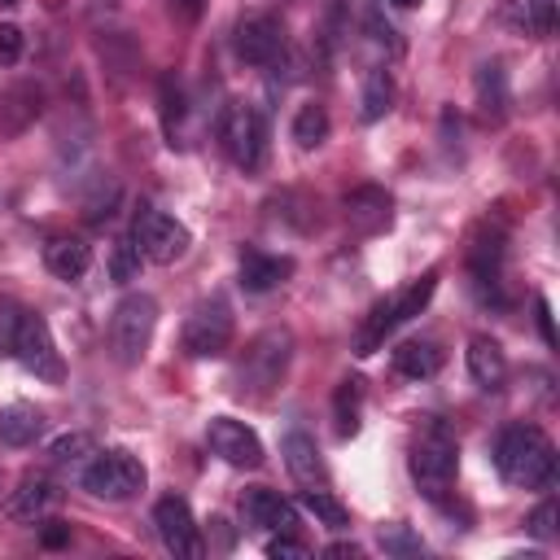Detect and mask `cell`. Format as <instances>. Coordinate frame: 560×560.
I'll return each mask as SVG.
<instances>
[{
    "mask_svg": "<svg viewBox=\"0 0 560 560\" xmlns=\"http://www.w3.org/2000/svg\"><path fill=\"white\" fill-rule=\"evenodd\" d=\"M105 267H109V280H118V284L136 280L140 276V249H136V241H114Z\"/></svg>",
    "mask_w": 560,
    "mask_h": 560,
    "instance_id": "obj_30",
    "label": "cell"
},
{
    "mask_svg": "<svg viewBox=\"0 0 560 560\" xmlns=\"http://www.w3.org/2000/svg\"><path fill=\"white\" fill-rule=\"evenodd\" d=\"M359 402H363V381L346 376V381L337 385V433H341V438H350V433L359 429Z\"/></svg>",
    "mask_w": 560,
    "mask_h": 560,
    "instance_id": "obj_29",
    "label": "cell"
},
{
    "mask_svg": "<svg viewBox=\"0 0 560 560\" xmlns=\"http://www.w3.org/2000/svg\"><path fill=\"white\" fill-rule=\"evenodd\" d=\"M389 4H398V9H416L420 0H389Z\"/></svg>",
    "mask_w": 560,
    "mask_h": 560,
    "instance_id": "obj_44",
    "label": "cell"
},
{
    "mask_svg": "<svg viewBox=\"0 0 560 560\" xmlns=\"http://www.w3.org/2000/svg\"><path fill=\"white\" fill-rule=\"evenodd\" d=\"M57 503V486L44 472H31L18 481V490L4 499V516L9 521H39L48 508Z\"/></svg>",
    "mask_w": 560,
    "mask_h": 560,
    "instance_id": "obj_16",
    "label": "cell"
},
{
    "mask_svg": "<svg viewBox=\"0 0 560 560\" xmlns=\"http://www.w3.org/2000/svg\"><path fill=\"white\" fill-rule=\"evenodd\" d=\"M206 446H210L223 464H232V468H258V464H262V442H258V433H254L249 424L232 420V416H214V420L206 424Z\"/></svg>",
    "mask_w": 560,
    "mask_h": 560,
    "instance_id": "obj_12",
    "label": "cell"
},
{
    "mask_svg": "<svg viewBox=\"0 0 560 560\" xmlns=\"http://www.w3.org/2000/svg\"><path fill=\"white\" fill-rule=\"evenodd\" d=\"M332 4H341V0H332Z\"/></svg>",
    "mask_w": 560,
    "mask_h": 560,
    "instance_id": "obj_46",
    "label": "cell"
},
{
    "mask_svg": "<svg viewBox=\"0 0 560 560\" xmlns=\"http://www.w3.org/2000/svg\"><path fill=\"white\" fill-rule=\"evenodd\" d=\"M171 4H175V13H179L184 22H197L201 9H206V0H171Z\"/></svg>",
    "mask_w": 560,
    "mask_h": 560,
    "instance_id": "obj_42",
    "label": "cell"
},
{
    "mask_svg": "<svg viewBox=\"0 0 560 560\" xmlns=\"http://www.w3.org/2000/svg\"><path fill=\"white\" fill-rule=\"evenodd\" d=\"M289 359H293V337H289V328H267V332H258V337L245 346L241 363H236V389L249 394V398H267V394L284 381Z\"/></svg>",
    "mask_w": 560,
    "mask_h": 560,
    "instance_id": "obj_2",
    "label": "cell"
},
{
    "mask_svg": "<svg viewBox=\"0 0 560 560\" xmlns=\"http://www.w3.org/2000/svg\"><path fill=\"white\" fill-rule=\"evenodd\" d=\"M13 359L26 372L44 376V381H61V354H57V341H52L44 315L22 311V324H18V337H13Z\"/></svg>",
    "mask_w": 560,
    "mask_h": 560,
    "instance_id": "obj_10",
    "label": "cell"
},
{
    "mask_svg": "<svg viewBox=\"0 0 560 560\" xmlns=\"http://www.w3.org/2000/svg\"><path fill=\"white\" fill-rule=\"evenodd\" d=\"M534 311H538V332H542V341H547V346H556V324H551V302H547V298H538V302H534Z\"/></svg>",
    "mask_w": 560,
    "mask_h": 560,
    "instance_id": "obj_40",
    "label": "cell"
},
{
    "mask_svg": "<svg viewBox=\"0 0 560 560\" xmlns=\"http://www.w3.org/2000/svg\"><path fill=\"white\" fill-rule=\"evenodd\" d=\"M179 118H184V92H179V83L166 74V79H162V122H166V136H175Z\"/></svg>",
    "mask_w": 560,
    "mask_h": 560,
    "instance_id": "obj_33",
    "label": "cell"
},
{
    "mask_svg": "<svg viewBox=\"0 0 560 560\" xmlns=\"http://www.w3.org/2000/svg\"><path fill=\"white\" fill-rule=\"evenodd\" d=\"M39 88L35 83H18L13 92H4V105H0V127L4 131H22L35 114H39Z\"/></svg>",
    "mask_w": 560,
    "mask_h": 560,
    "instance_id": "obj_24",
    "label": "cell"
},
{
    "mask_svg": "<svg viewBox=\"0 0 560 560\" xmlns=\"http://www.w3.org/2000/svg\"><path fill=\"white\" fill-rule=\"evenodd\" d=\"M284 464H289V472H293V481L298 486H324L328 481V468H324V455H319V446H315V438L311 433H302V429H293L289 438H284Z\"/></svg>",
    "mask_w": 560,
    "mask_h": 560,
    "instance_id": "obj_17",
    "label": "cell"
},
{
    "mask_svg": "<svg viewBox=\"0 0 560 560\" xmlns=\"http://www.w3.org/2000/svg\"><path fill=\"white\" fill-rule=\"evenodd\" d=\"M18 4H22V0H0V9H18Z\"/></svg>",
    "mask_w": 560,
    "mask_h": 560,
    "instance_id": "obj_45",
    "label": "cell"
},
{
    "mask_svg": "<svg viewBox=\"0 0 560 560\" xmlns=\"http://www.w3.org/2000/svg\"><path fill=\"white\" fill-rule=\"evenodd\" d=\"M293 140H298V149H319L328 140V109L319 101L298 105V114H293Z\"/></svg>",
    "mask_w": 560,
    "mask_h": 560,
    "instance_id": "obj_25",
    "label": "cell"
},
{
    "mask_svg": "<svg viewBox=\"0 0 560 560\" xmlns=\"http://www.w3.org/2000/svg\"><path fill=\"white\" fill-rule=\"evenodd\" d=\"M44 267L57 276V280H79L88 267H92V249L79 241V236H52L44 245Z\"/></svg>",
    "mask_w": 560,
    "mask_h": 560,
    "instance_id": "obj_18",
    "label": "cell"
},
{
    "mask_svg": "<svg viewBox=\"0 0 560 560\" xmlns=\"http://www.w3.org/2000/svg\"><path fill=\"white\" fill-rule=\"evenodd\" d=\"M468 372H472V381H477L481 389H503V381H508V359H503L499 341L472 337V341H468Z\"/></svg>",
    "mask_w": 560,
    "mask_h": 560,
    "instance_id": "obj_19",
    "label": "cell"
},
{
    "mask_svg": "<svg viewBox=\"0 0 560 560\" xmlns=\"http://www.w3.org/2000/svg\"><path fill=\"white\" fill-rule=\"evenodd\" d=\"M153 525H158V538L162 547L175 556V560H201L206 556V542H201V529L188 512V503L179 494H166L153 503Z\"/></svg>",
    "mask_w": 560,
    "mask_h": 560,
    "instance_id": "obj_9",
    "label": "cell"
},
{
    "mask_svg": "<svg viewBox=\"0 0 560 560\" xmlns=\"http://www.w3.org/2000/svg\"><path fill=\"white\" fill-rule=\"evenodd\" d=\"M381 551L385 556H420V538L411 525H381Z\"/></svg>",
    "mask_w": 560,
    "mask_h": 560,
    "instance_id": "obj_31",
    "label": "cell"
},
{
    "mask_svg": "<svg viewBox=\"0 0 560 560\" xmlns=\"http://www.w3.org/2000/svg\"><path fill=\"white\" fill-rule=\"evenodd\" d=\"M341 206H346V223H350L354 232H363V236L385 232V228H389V219H394V197H389L385 188H376V184L350 188Z\"/></svg>",
    "mask_w": 560,
    "mask_h": 560,
    "instance_id": "obj_14",
    "label": "cell"
},
{
    "mask_svg": "<svg viewBox=\"0 0 560 560\" xmlns=\"http://www.w3.org/2000/svg\"><path fill=\"white\" fill-rule=\"evenodd\" d=\"M363 22H368L372 44H385L389 52H398V48H402V44H398V35H394V26H389V22H381V9H368V18H363Z\"/></svg>",
    "mask_w": 560,
    "mask_h": 560,
    "instance_id": "obj_38",
    "label": "cell"
},
{
    "mask_svg": "<svg viewBox=\"0 0 560 560\" xmlns=\"http://www.w3.org/2000/svg\"><path fill=\"white\" fill-rule=\"evenodd\" d=\"M228 346H232V306L214 293L192 306V315L184 324V350L192 359H219Z\"/></svg>",
    "mask_w": 560,
    "mask_h": 560,
    "instance_id": "obj_8",
    "label": "cell"
},
{
    "mask_svg": "<svg viewBox=\"0 0 560 560\" xmlns=\"http://www.w3.org/2000/svg\"><path fill=\"white\" fill-rule=\"evenodd\" d=\"M114 206H118V184H114V179H109V184L101 179V184H96V192L88 197V219H92V223H101V219H109V214H114Z\"/></svg>",
    "mask_w": 560,
    "mask_h": 560,
    "instance_id": "obj_34",
    "label": "cell"
},
{
    "mask_svg": "<svg viewBox=\"0 0 560 560\" xmlns=\"http://www.w3.org/2000/svg\"><path fill=\"white\" fill-rule=\"evenodd\" d=\"M394 368H398L402 376H411V381H424V376H433V372L442 368V350H438V341H429V337H411V341H402V346L394 350Z\"/></svg>",
    "mask_w": 560,
    "mask_h": 560,
    "instance_id": "obj_21",
    "label": "cell"
},
{
    "mask_svg": "<svg viewBox=\"0 0 560 560\" xmlns=\"http://www.w3.org/2000/svg\"><path fill=\"white\" fill-rule=\"evenodd\" d=\"M18 324H22V306L13 298H0V354H13Z\"/></svg>",
    "mask_w": 560,
    "mask_h": 560,
    "instance_id": "obj_35",
    "label": "cell"
},
{
    "mask_svg": "<svg viewBox=\"0 0 560 560\" xmlns=\"http://www.w3.org/2000/svg\"><path fill=\"white\" fill-rule=\"evenodd\" d=\"M521 22L529 35H547L556 26V0H521Z\"/></svg>",
    "mask_w": 560,
    "mask_h": 560,
    "instance_id": "obj_32",
    "label": "cell"
},
{
    "mask_svg": "<svg viewBox=\"0 0 560 560\" xmlns=\"http://www.w3.org/2000/svg\"><path fill=\"white\" fill-rule=\"evenodd\" d=\"M219 144L232 158V166L258 171L262 158H267V122H262V114L254 105H245V101H232L219 114Z\"/></svg>",
    "mask_w": 560,
    "mask_h": 560,
    "instance_id": "obj_5",
    "label": "cell"
},
{
    "mask_svg": "<svg viewBox=\"0 0 560 560\" xmlns=\"http://www.w3.org/2000/svg\"><path fill=\"white\" fill-rule=\"evenodd\" d=\"M61 542H70V525H61V521H52V525L44 529V547H61Z\"/></svg>",
    "mask_w": 560,
    "mask_h": 560,
    "instance_id": "obj_41",
    "label": "cell"
},
{
    "mask_svg": "<svg viewBox=\"0 0 560 560\" xmlns=\"http://www.w3.org/2000/svg\"><path fill=\"white\" fill-rule=\"evenodd\" d=\"M324 556H337V560H359L363 556V547H354V542H332V547H324Z\"/></svg>",
    "mask_w": 560,
    "mask_h": 560,
    "instance_id": "obj_43",
    "label": "cell"
},
{
    "mask_svg": "<svg viewBox=\"0 0 560 560\" xmlns=\"http://www.w3.org/2000/svg\"><path fill=\"white\" fill-rule=\"evenodd\" d=\"M411 477H416L420 494L433 499V503H442L451 494V486H455V442L442 429H429L416 442V451H411Z\"/></svg>",
    "mask_w": 560,
    "mask_h": 560,
    "instance_id": "obj_7",
    "label": "cell"
},
{
    "mask_svg": "<svg viewBox=\"0 0 560 560\" xmlns=\"http://www.w3.org/2000/svg\"><path fill=\"white\" fill-rule=\"evenodd\" d=\"M131 241H136L140 258H149L158 267H171L188 254V228L175 214L153 210V206H140V214L131 223Z\"/></svg>",
    "mask_w": 560,
    "mask_h": 560,
    "instance_id": "obj_6",
    "label": "cell"
},
{
    "mask_svg": "<svg viewBox=\"0 0 560 560\" xmlns=\"http://www.w3.org/2000/svg\"><path fill=\"white\" fill-rule=\"evenodd\" d=\"M433 289H438V271H424L420 280H411L402 293H394L389 298V311H394V324H402V319H411V315H420L424 306H429V298H433Z\"/></svg>",
    "mask_w": 560,
    "mask_h": 560,
    "instance_id": "obj_26",
    "label": "cell"
},
{
    "mask_svg": "<svg viewBox=\"0 0 560 560\" xmlns=\"http://www.w3.org/2000/svg\"><path fill=\"white\" fill-rule=\"evenodd\" d=\"M289 276H293V258H284V254H267V249H258V245L241 249V289H249V293H267V289L284 284Z\"/></svg>",
    "mask_w": 560,
    "mask_h": 560,
    "instance_id": "obj_15",
    "label": "cell"
},
{
    "mask_svg": "<svg viewBox=\"0 0 560 560\" xmlns=\"http://www.w3.org/2000/svg\"><path fill=\"white\" fill-rule=\"evenodd\" d=\"M22 57V31L13 22H0V61H18Z\"/></svg>",
    "mask_w": 560,
    "mask_h": 560,
    "instance_id": "obj_39",
    "label": "cell"
},
{
    "mask_svg": "<svg viewBox=\"0 0 560 560\" xmlns=\"http://www.w3.org/2000/svg\"><path fill=\"white\" fill-rule=\"evenodd\" d=\"M525 525H529V534H534V538H551V534H556V503H551V499H542V503L529 512V521H525Z\"/></svg>",
    "mask_w": 560,
    "mask_h": 560,
    "instance_id": "obj_37",
    "label": "cell"
},
{
    "mask_svg": "<svg viewBox=\"0 0 560 560\" xmlns=\"http://www.w3.org/2000/svg\"><path fill=\"white\" fill-rule=\"evenodd\" d=\"M267 556H271V560H306V556H311V547H306V542H298L293 534H276V538L267 542Z\"/></svg>",
    "mask_w": 560,
    "mask_h": 560,
    "instance_id": "obj_36",
    "label": "cell"
},
{
    "mask_svg": "<svg viewBox=\"0 0 560 560\" xmlns=\"http://www.w3.org/2000/svg\"><path fill=\"white\" fill-rule=\"evenodd\" d=\"M494 468L512 486L547 490L556 481V446L534 424H508L494 442Z\"/></svg>",
    "mask_w": 560,
    "mask_h": 560,
    "instance_id": "obj_1",
    "label": "cell"
},
{
    "mask_svg": "<svg viewBox=\"0 0 560 560\" xmlns=\"http://www.w3.org/2000/svg\"><path fill=\"white\" fill-rule=\"evenodd\" d=\"M44 433V411L31 402H9L0 411V442L4 446H31Z\"/></svg>",
    "mask_w": 560,
    "mask_h": 560,
    "instance_id": "obj_20",
    "label": "cell"
},
{
    "mask_svg": "<svg viewBox=\"0 0 560 560\" xmlns=\"http://www.w3.org/2000/svg\"><path fill=\"white\" fill-rule=\"evenodd\" d=\"M302 508H306L319 525H328V529H346V525H350L346 503H341V499H332L324 486H306V490H302Z\"/></svg>",
    "mask_w": 560,
    "mask_h": 560,
    "instance_id": "obj_27",
    "label": "cell"
},
{
    "mask_svg": "<svg viewBox=\"0 0 560 560\" xmlns=\"http://www.w3.org/2000/svg\"><path fill=\"white\" fill-rule=\"evenodd\" d=\"M241 516H245V525L267 529V534H293L298 529V508L267 486H254L241 494Z\"/></svg>",
    "mask_w": 560,
    "mask_h": 560,
    "instance_id": "obj_13",
    "label": "cell"
},
{
    "mask_svg": "<svg viewBox=\"0 0 560 560\" xmlns=\"http://www.w3.org/2000/svg\"><path fill=\"white\" fill-rule=\"evenodd\" d=\"M153 328H158V302L149 293H127L114 315H109V350L122 368H136L144 359V350L153 346Z\"/></svg>",
    "mask_w": 560,
    "mask_h": 560,
    "instance_id": "obj_3",
    "label": "cell"
},
{
    "mask_svg": "<svg viewBox=\"0 0 560 560\" xmlns=\"http://www.w3.org/2000/svg\"><path fill=\"white\" fill-rule=\"evenodd\" d=\"M79 481H83L88 494H96L105 503H122V499H131V494L144 490V464L131 451H96L83 464Z\"/></svg>",
    "mask_w": 560,
    "mask_h": 560,
    "instance_id": "obj_4",
    "label": "cell"
},
{
    "mask_svg": "<svg viewBox=\"0 0 560 560\" xmlns=\"http://www.w3.org/2000/svg\"><path fill=\"white\" fill-rule=\"evenodd\" d=\"M477 105L486 118H503L508 114V74L499 61H486L477 70Z\"/></svg>",
    "mask_w": 560,
    "mask_h": 560,
    "instance_id": "obj_23",
    "label": "cell"
},
{
    "mask_svg": "<svg viewBox=\"0 0 560 560\" xmlns=\"http://www.w3.org/2000/svg\"><path fill=\"white\" fill-rule=\"evenodd\" d=\"M48 455H52V464H61V468H83V464L96 455V438H92V433H61V438H52Z\"/></svg>",
    "mask_w": 560,
    "mask_h": 560,
    "instance_id": "obj_28",
    "label": "cell"
},
{
    "mask_svg": "<svg viewBox=\"0 0 560 560\" xmlns=\"http://www.w3.org/2000/svg\"><path fill=\"white\" fill-rule=\"evenodd\" d=\"M232 48L245 66H276L284 52V26L271 13H245L232 31Z\"/></svg>",
    "mask_w": 560,
    "mask_h": 560,
    "instance_id": "obj_11",
    "label": "cell"
},
{
    "mask_svg": "<svg viewBox=\"0 0 560 560\" xmlns=\"http://www.w3.org/2000/svg\"><path fill=\"white\" fill-rule=\"evenodd\" d=\"M389 105H394V79H389V70H368L363 74V92H359V118L363 122H376V118H385L389 114Z\"/></svg>",
    "mask_w": 560,
    "mask_h": 560,
    "instance_id": "obj_22",
    "label": "cell"
}]
</instances>
